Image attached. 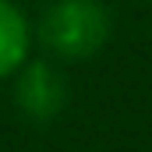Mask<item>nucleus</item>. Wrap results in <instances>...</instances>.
<instances>
[{"instance_id":"2","label":"nucleus","mask_w":152,"mask_h":152,"mask_svg":"<svg viewBox=\"0 0 152 152\" xmlns=\"http://www.w3.org/2000/svg\"><path fill=\"white\" fill-rule=\"evenodd\" d=\"M71 92L67 78L50 57H32L18 75H14V106L28 117L32 124H50L64 113Z\"/></svg>"},{"instance_id":"1","label":"nucleus","mask_w":152,"mask_h":152,"mask_svg":"<svg viewBox=\"0 0 152 152\" xmlns=\"http://www.w3.org/2000/svg\"><path fill=\"white\" fill-rule=\"evenodd\" d=\"M113 32L103 0H50L36 21V39L57 64L92 60Z\"/></svg>"},{"instance_id":"3","label":"nucleus","mask_w":152,"mask_h":152,"mask_svg":"<svg viewBox=\"0 0 152 152\" xmlns=\"http://www.w3.org/2000/svg\"><path fill=\"white\" fill-rule=\"evenodd\" d=\"M36 46V25L14 0H0V81L14 78L28 60Z\"/></svg>"}]
</instances>
